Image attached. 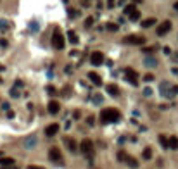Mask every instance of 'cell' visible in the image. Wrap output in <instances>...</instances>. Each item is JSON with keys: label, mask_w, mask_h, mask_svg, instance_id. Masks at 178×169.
Instances as JSON below:
<instances>
[{"label": "cell", "mask_w": 178, "mask_h": 169, "mask_svg": "<svg viewBox=\"0 0 178 169\" xmlns=\"http://www.w3.org/2000/svg\"><path fill=\"white\" fill-rule=\"evenodd\" d=\"M126 164H128V166H130L131 169H137V168H139V160L135 159V157H128Z\"/></svg>", "instance_id": "cell-21"}, {"label": "cell", "mask_w": 178, "mask_h": 169, "mask_svg": "<svg viewBox=\"0 0 178 169\" xmlns=\"http://www.w3.org/2000/svg\"><path fill=\"white\" fill-rule=\"evenodd\" d=\"M59 109H61L59 102H55V100H50V102H49V112H50V114H57Z\"/></svg>", "instance_id": "cell-13"}, {"label": "cell", "mask_w": 178, "mask_h": 169, "mask_svg": "<svg viewBox=\"0 0 178 169\" xmlns=\"http://www.w3.org/2000/svg\"><path fill=\"white\" fill-rule=\"evenodd\" d=\"M62 95H64V97H69V86L64 88V93H62Z\"/></svg>", "instance_id": "cell-42"}, {"label": "cell", "mask_w": 178, "mask_h": 169, "mask_svg": "<svg viewBox=\"0 0 178 169\" xmlns=\"http://www.w3.org/2000/svg\"><path fill=\"white\" fill-rule=\"evenodd\" d=\"M173 7H175V9L178 10V2H175V5H173Z\"/></svg>", "instance_id": "cell-48"}, {"label": "cell", "mask_w": 178, "mask_h": 169, "mask_svg": "<svg viewBox=\"0 0 178 169\" xmlns=\"http://www.w3.org/2000/svg\"><path fill=\"white\" fill-rule=\"evenodd\" d=\"M10 97H19V91H18V86H14V88L10 90Z\"/></svg>", "instance_id": "cell-30"}, {"label": "cell", "mask_w": 178, "mask_h": 169, "mask_svg": "<svg viewBox=\"0 0 178 169\" xmlns=\"http://www.w3.org/2000/svg\"><path fill=\"white\" fill-rule=\"evenodd\" d=\"M92 24H93V17H88V19L85 21V26L87 28H92Z\"/></svg>", "instance_id": "cell-31"}, {"label": "cell", "mask_w": 178, "mask_h": 169, "mask_svg": "<svg viewBox=\"0 0 178 169\" xmlns=\"http://www.w3.org/2000/svg\"><path fill=\"white\" fill-rule=\"evenodd\" d=\"M26 169H45V168H42V166H33V164H31V166H28Z\"/></svg>", "instance_id": "cell-41"}, {"label": "cell", "mask_w": 178, "mask_h": 169, "mask_svg": "<svg viewBox=\"0 0 178 169\" xmlns=\"http://www.w3.org/2000/svg\"><path fill=\"white\" fill-rule=\"evenodd\" d=\"M2 157H4V152H0V159H2Z\"/></svg>", "instance_id": "cell-49"}, {"label": "cell", "mask_w": 178, "mask_h": 169, "mask_svg": "<svg viewBox=\"0 0 178 169\" xmlns=\"http://www.w3.org/2000/svg\"><path fill=\"white\" fill-rule=\"evenodd\" d=\"M2 109H4V110H7V112H9V109H10V104H9V102H4V104H2Z\"/></svg>", "instance_id": "cell-35"}, {"label": "cell", "mask_w": 178, "mask_h": 169, "mask_svg": "<svg viewBox=\"0 0 178 169\" xmlns=\"http://www.w3.org/2000/svg\"><path fill=\"white\" fill-rule=\"evenodd\" d=\"M30 30H33V31H38V24H36V22H33V24H30Z\"/></svg>", "instance_id": "cell-39"}, {"label": "cell", "mask_w": 178, "mask_h": 169, "mask_svg": "<svg viewBox=\"0 0 178 169\" xmlns=\"http://www.w3.org/2000/svg\"><path fill=\"white\" fill-rule=\"evenodd\" d=\"M171 57H173V60H175V62H178V52H175V54H171Z\"/></svg>", "instance_id": "cell-43"}, {"label": "cell", "mask_w": 178, "mask_h": 169, "mask_svg": "<svg viewBox=\"0 0 178 169\" xmlns=\"http://www.w3.org/2000/svg\"><path fill=\"white\" fill-rule=\"evenodd\" d=\"M177 90H178V86H177Z\"/></svg>", "instance_id": "cell-51"}, {"label": "cell", "mask_w": 178, "mask_h": 169, "mask_svg": "<svg viewBox=\"0 0 178 169\" xmlns=\"http://www.w3.org/2000/svg\"><path fill=\"white\" fill-rule=\"evenodd\" d=\"M156 22V19H152V17H149V19H145V21H142L140 24H142V28H150L152 24Z\"/></svg>", "instance_id": "cell-22"}, {"label": "cell", "mask_w": 178, "mask_h": 169, "mask_svg": "<svg viewBox=\"0 0 178 169\" xmlns=\"http://www.w3.org/2000/svg\"><path fill=\"white\" fill-rule=\"evenodd\" d=\"M106 28H107L109 31H118V24H114V22H107V26H106Z\"/></svg>", "instance_id": "cell-27"}, {"label": "cell", "mask_w": 178, "mask_h": 169, "mask_svg": "<svg viewBox=\"0 0 178 169\" xmlns=\"http://www.w3.org/2000/svg\"><path fill=\"white\" fill-rule=\"evenodd\" d=\"M87 123H88L90 126H93V124H95V119H93V116H90L88 119H87Z\"/></svg>", "instance_id": "cell-36"}, {"label": "cell", "mask_w": 178, "mask_h": 169, "mask_svg": "<svg viewBox=\"0 0 178 169\" xmlns=\"http://www.w3.org/2000/svg\"><path fill=\"white\" fill-rule=\"evenodd\" d=\"M169 149L178 150V136H169Z\"/></svg>", "instance_id": "cell-18"}, {"label": "cell", "mask_w": 178, "mask_h": 169, "mask_svg": "<svg viewBox=\"0 0 178 169\" xmlns=\"http://www.w3.org/2000/svg\"><path fill=\"white\" fill-rule=\"evenodd\" d=\"M47 91H49L50 95H57V93H59V91L54 88V86H47Z\"/></svg>", "instance_id": "cell-29"}, {"label": "cell", "mask_w": 178, "mask_h": 169, "mask_svg": "<svg viewBox=\"0 0 178 169\" xmlns=\"http://www.w3.org/2000/svg\"><path fill=\"white\" fill-rule=\"evenodd\" d=\"M36 145V136L33 135V136H28V138H24V147L26 149H33Z\"/></svg>", "instance_id": "cell-14"}, {"label": "cell", "mask_w": 178, "mask_h": 169, "mask_svg": "<svg viewBox=\"0 0 178 169\" xmlns=\"http://www.w3.org/2000/svg\"><path fill=\"white\" fill-rule=\"evenodd\" d=\"M2 169H18L16 166H7V168H2Z\"/></svg>", "instance_id": "cell-46"}, {"label": "cell", "mask_w": 178, "mask_h": 169, "mask_svg": "<svg viewBox=\"0 0 178 169\" xmlns=\"http://www.w3.org/2000/svg\"><path fill=\"white\" fill-rule=\"evenodd\" d=\"M114 7V0H107V9H112Z\"/></svg>", "instance_id": "cell-40"}, {"label": "cell", "mask_w": 178, "mask_h": 169, "mask_svg": "<svg viewBox=\"0 0 178 169\" xmlns=\"http://www.w3.org/2000/svg\"><path fill=\"white\" fill-rule=\"evenodd\" d=\"M135 10H137V9H135V5H126V7H125V14L130 17V16H131Z\"/></svg>", "instance_id": "cell-24"}, {"label": "cell", "mask_w": 178, "mask_h": 169, "mask_svg": "<svg viewBox=\"0 0 178 169\" xmlns=\"http://www.w3.org/2000/svg\"><path fill=\"white\" fill-rule=\"evenodd\" d=\"M130 19H131V21H139V19H140V10H139V9L135 10V12L130 16Z\"/></svg>", "instance_id": "cell-26"}, {"label": "cell", "mask_w": 178, "mask_h": 169, "mask_svg": "<svg viewBox=\"0 0 178 169\" xmlns=\"http://www.w3.org/2000/svg\"><path fill=\"white\" fill-rule=\"evenodd\" d=\"M59 133V124H50L45 128V135L47 136H54V135H57Z\"/></svg>", "instance_id": "cell-11"}, {"label": "cell", "mask_w": 178, "mask_h": 169, "mask_svg": "<svg viewBox=\"0 0 178 169\" xmlns=\"http://www.w3.org/2000/svg\"><path fill=\"white\" fill-rule=\"evenodd\" d=\"M0 45L2 47H7V40H0Z\"/></svg>", "instance_id": "cell-45"}, {"label": "cell", "mask_w": 178, "mask_h": 169, "mask_svg": "<svg viewBox=\"0 0 178 169\" xmlns=\"http://www.w3.org/2000/svg\"><path fill=\"white\" fill-rule=\"evenodd\" d=\"M0 30L7 31L9 30V22H7V21H0Z\"/></svg>", "instance_id": "cell-28"}, {"label": "cell", "mask_w": 178, "mask_h": 169, "mask_svg": "<svg viewBox=\"0 0 178 169\" xmlns=\"http://www.w3.org/2000/svg\"><path fill=\"white\" fill-rule=\"evenodd\" d=\"M137 78H139V74H137L135 71L131 69V67L125 69V80L130 81V83H131L133 86H137V85H139V80H137Z\"/></svg>", "instance_id": "cell-7"}, {"label": "cell", "mask_w": 178, "mask_h": 169, "mask_svg": "<svg viewBox=\"0 0 178 169\" xmlns=\"http://www.w3.org/2000/svg\"><path fill=\"white\" fill-rule=\"evenodd\" d=\"M169 30H171V22H169V21H163V22L158 26L156 33H158L159 36H164L166 33H169Z\"/></svg>", "instance_id": "cell-8"}, {"label": "cell", "mask_w": 178, "mask_h": 169, "mask_svg": "<svg viewBox=\"0 0 178 169\" xmlns=\"http://www.w3.org/2000/svg\"><path fill=\"white\" fill-rule=\"evenodd\" d=\"M142 50H144L145 54H150V52H154V50H156V47H145V49H142Z\"/></svg>", "instance_id": "cell-34"}, {"label": "cell", "mask_w": 178, "mask_h": 169, "mask_svg": "<svg viewBox=\"0 0 178 169\" xmlns=\"http://www.w3.org/2000/svg\"><path fill=\"white\" fill-rule=\"evenodd\" d=\"M2 69H4V66H0V71H2Z\"/></svg>", "instance_id": "cell-50"}, {"label": "cell", "mask_w": 178, "mask_h": 169, "mask_svg": "<svg viewBox=\"0 0 178 169\" xmlns=\"http://www.w3.org/2000/svg\"><path fill=\"white\" fill-rule=\"evenodd\" d=\"M125 43H130V45H144L145 43V36H140V35H130L125 38Z\"/></svg>", "instance_id": "cell-6"}, {"label": "cell", "mask_w": 178, "mask_h": 169, "mask_svg": "<svg viewBox=\"0 0 178 169\" xmlns=\"http://www.w3.org/2000/svg\"><path fill=\"white\" fill-rule=\"evenodd\" d=\"M0 166L2 168H7V166H16V164H14V159L12 157H2L0 159Z\"/></svg>", "instance_id": "cell-15"}, {"label": "cell", "mask_w": 178, "mask_h": 169, "mask_svg": "<svg viewBox=\"0 0 178 169\" xmlns=\"http://www.w3.org/2000/svg\"><path fill=\"white\" fill-rule=\"evenodd\" d=\"M128 157H130V155H126L125 152H119V154H118V159L121 160V162H126V160H128Z\"/></svg>", "instance_id": "cell-25"}, {"label": "cell", "mask_w": 178, "mask_h": 169, "mask_svg": "<svg viewBox=\"0 0 178 169\" xmlns=\"http://www.w3.org/2000/svg\"><path fill=\"white\" fill-rule=\"evenodd\" d=\"M7 118H9V119H12V118H14V112H12V110H9V112H7Z\"/></svg>", "instance_id": "cell-44"}, {"label": "cell", "mask_w": 178, "mask_h": 169, "mask_svg": "<svg viewBox=\"0 0 178 169\" xmlns=\"http://www.w3.org/2000/svg\"><path fill=\"white\" fill-rule=\"evenodd\" d=\"M68 36H69V41L73 43V45H78L80 38H78V35H76L74 31H68Z\"/></svg>", "instance_id": "cell-17"}, {"label": "cell", "mask_w": 178, "mask_h": 169, "mask_svg": "<svg viewBox=\"0 0 178 169\" xmlns=\"http://www.w3.org/2000/svg\"><path fill=\"white\" fill-rule=\"evenodd\" d=\"M145 66L156 67V66H158V59H156V57H145Z\"/></svg>", "instance_id": "cell-19"}, {"label": "cell", "mask_w": 178, "mask_h": 169, "mask_svg": "<svg viewBox=\"0 0 178 169\" xmlns=\"http://www.w3.org/2000/svg\"><path fill=\"white\" fill-rule=\"evenodd\" d=\"M175 91H178L177 86H173V85H169V83H161V93L164 95V97H168V99H173V95H175Z\"/></svg>", "instance_id": "cell-5"}, {"label": "cell", "mask_w": 178, "mask_h": 169, "mask_svg": "<svg viewBox=\"0 0 178 169\" xmlns=\"http://www.w3.org/2000/svg\"><path fill=\"white\" fill-rule=\"evenodd\" d=\"M159 143L163 145V149H169V140L164 135H159Z\"/></svg>", "instance_id": "cell-20"}, {"label": "cell", "mask_w": 178, "mask_h": 169, "mask_svg": "<svg viewBox=\"0 0 178 169\" xmlns=\"http://www.w3.org/2000/svg\"><path fill=\"white\" fill-rule=\"evenodd\" d=\"M150 93H152V90L149 88V86H147V88H144V95H145V97H149Z\"/></svg>", "instance_id": "cell-38"}, {"label": "cell", "mask_w": 178, "mask_h": 169, "mask_svg": "<svg viewBox=\"0 0 178 169\" xmlns=\"http://www.w3.org/2000/svg\"><path fill=\"white\" fill-rule=\"evenodd\" d=\"M52 47L57 49V50L64 49V36H62V33H61L59 28L54 30V35H52Z\"/></svg>", "instance_id": "cell-3"}, {"label": "cell", "mask_w": 178, "mask_h": 169, "mask_svg": "<svg viewBox=\"0 0 178 169\" xmlns=\"http://www.w3.org/2000/svg\"><path fill=\"white\" fill-rule=\"evenodd\" d=\"M119 119H121V114H119V110H116V109H104L100 112V121H102L104 124L118 123Z\"/></svg>", "instance_id": "cell-1"}, {"label": "cell", "mask_w": 178, "mask_h": 169, "mask_svg": "<svg viewBox=\"0 0 178 169\" xmlns=\"http://www.w3.org/2000/svg\"><path fill=\"white\" fill-rule=\"evenodd\" d=\"M90 62H92L93 66H100V64L104 62V55H102L100 52H93L92 57H90Z\"/></svg>", "instance_id": "cell-9"}, {"label": "cell", "mask_w": 178, "mask_h": 169, "mask_svg": "<svg viewBox=\"0 0 178 169\" xmlns=\"http://www.w3.org/2000/svg\"><path fill=\"white\" fill-rule=\"evenodd\" d=\"M49 159L52 160V162H55V164H64V159H62V154H61V150L57 149V147H52V149L49 150Z\"/></svg>", "instance_id": "cell-4"}, {"label": "cell", "mask_w": 178, "mask_h": 169, "mask_svg": "<svg viewBox=\"0 0 178 169\" xmlns=\"http://www.w3.org/2000/svg\"><path fill=\"white\" fill-rule=\"evenodd\" d=\"M107 91H109V95H111V97H118V95H119V88L116 86V85H112V83L107 85Z\"/></svg>", "instance_id": "cell-16"}, {"label": "cell", "mask_w": 178, "mask_h": 169, "mask_svg": "<svg viewBox=\"0 0 178 169\" xmlns=\"http://www.w3.org/2000/svg\"><path fill=\"white\" fill-rule=\"evenodd\" d=\"M80 150L85 154V157L92 162L93 160V154H95V149H93V141L90 138H83L81 143H80Z\"/></svg>", "instance_id": "cell-2"}, {"label": "cell", "mask_w": 178, "mask_h": 169, "mask_svg": "<svg viewBox=\"0 0 178 169\" xmlns=\"http://www.w3.org/2000/svg\"><path fill=\"white\" fill-rule=\"evenodd\" d=\"M93 102L95 104H100L102 102V95H93Z\"/></svg>", "instance_id": "cell-33"}, {"label": "cell", "mask_w": 178, "mask_h": 169, "mask_svg": "<svg viewBox=\"0 0 178 169\" xmlns=\"http://www.w3.org/2000/svg\"><path fill=\"white\" fill-rule=\"evenodd\" d=\"M88 78H90V81H92L93 85H97V86H100V85H102V78H100L97 73H93V71H92V73H88Z\"/></svg>", "instance_id": "cell-12"}, {"label": "cell", "mask_w": 178, "mask_h": 169, "mask_svg": "<svg viewBox=\"0 0 178 169\" xmlns=\"http://www.w3.org/2000/svg\"><path fill=\"white\" fill-rule=\"evenodd\" d=\"M144 80L147 81V83H150V81H154V74H145V76H144Z\"/></svg>", "instance_id": "cell-32"}, {"label": "cell", "mask_w": 178, "mask_h": 169, "mask_svg": "<svg viewBox=\"0 0 178 169\" xmlns=\"http://www.w3.org/2000/svg\"><path fill=\"white\" fill-rule=\"evenodd\" d=\"M64 143L68 145V149H69L71 152H73V154H74V152H76V150L80 149V147H78V143H76V141H74L73 138H69V136H66V138H64Z\"/></svg>", "instance_id": "cell-10"}, {"label": "cell", "mask_w": 178, "mask_h": 169, "mask_svg": "<svg viewBox=\"0 0 178 169\" xmlns=\"http://www.w3.org/2000/svg\"><path fill=\"white\" fill-rule=\"evenodd\" d=\"M133 4H142V0H131Z\"/></svg>", "instance_id": "cell-47"}, {"label": "cell", "mask_w": 178, "mask_h": 169, "mask_svg": "<svg viewBox=\"0 0 178 169\" xmlns=\"http://www.w3.org/2000/svg\"><path fill=\"white\" fill-rule=\"evenodd\" d=\"M142 157H144V159H145V160H149V159H150V157H152V150H150V147H147V149L144 150V154H142Z\"/></svg>", "instance_id": "cell-23"}, {"label": "cell", "mask_w": 178, "mask_h": 169, "mask_svg": "<svg viewBox=\"0 0 178 169\" xmlns=\"http://www.w3.org/2000/svg\"><path fill=\"white\" fill-rule=\"evenodd\" d=\"M163 52H164V54H166V55H171V54H173V52H171V49H169V47H164V49H163Z\"/></svg>", "instance_id": "cell-37"}]
</instances>
